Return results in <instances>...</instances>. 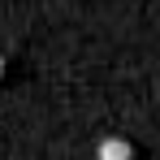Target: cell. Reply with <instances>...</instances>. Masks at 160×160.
Masks as SVG:
<instances>
[{
  "instance_id": "obj_1",
  "label": "cell",
  "mask_w": 160,
  "mask_h": 160,
  "mask_svg": "<svg viewBox=\"0 0 160 160\" xmlns=\"http://www.w3.org/2000/svg\"><path fill=\"white\" fill-rule=\"evenodd\" d=\"M95 160H134V143L121 138V134H108V138H100V147H95Z\"/></svg>"
},
{
  "instance_id": "obj_2",
  "label": "cell",
  "mask_w": 160,
  "mask_h": 160,
  "mask_svg": "<svg viewBox=\"0 0 160 160\" xmlns=\"http://www.w3.org/2000/svg\"><path fill=\"white\" fill-rule=\"evenodd\" d=\"M0 78H4V56H0Z\"/></svg>"
}]
</instances>
